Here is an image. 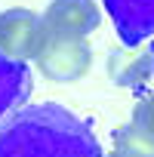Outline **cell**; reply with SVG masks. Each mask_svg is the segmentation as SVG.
<instances>
[{
  "mask_svg": "<svg viewBox=\"0 0 154 157\" xmlns=\"http://www.w3.org/2000/svg\"><path fill=\"white\" fill-rule=\"evenodd\" d=\"M0 157H105L96 132L74 111L40 102L0 123Z\"/></svg>",
  "mask_w": 154,
  "mask_h": 157,
  "instance_id": "cell-1",
  "label": "cell"
},
{
  "mask_svg": "<svg viewBox=\"0 0 154 157\" xmlns=\"http://www.w3.org/2000/svg\"><path fill=\"white\" fill-rule=\"evenodd\" d=\"M34 65L52 83H74L90 71L93 49H90L87 37H59V34L43 31L40 46L34 52Z\"/></svg>",
  "mask_w": 154,
  "mask_h": 157,
  "instance_id": "cell-2",
  "label": "cell"
},
{
  "mask_svg": "<svg viewBox=\"0 0 154 157\" xmlns=\"http://www.w3.org/2000/svg\"><path fill=\"white\" fill-rule=\"evenodd\" d=\"M43 31L46 34H59V37H90L99 22L102 13L93 0H49V6L40 16Z\"/></svg>",
  "mask_w": 154,
  "mask_h": 157,
  "instance_id": "cell-3",
  "label": "cell"
},
{
  "mask_svg": "<svg viewBox=\"0 0 154 157\" xmlns=\"http://www.w3.org/2000/svg\"><path fill=\"white\" fill-rule=\"evenodd\" d=\"M43 37V22L31 10H6L0 13V52L13 59H34Z\"/></svg>",
  "mask_w": 154,
  "mask_h": 157,
  "instance_id": "cell-4",
  "label": "cell"
},
{
  "mask_svg": "<svg viewBox=\"0 0 154 157\" xmlns=\"http://www.w3.org/2000/svg\"><path fill=\"white\" fill-rule=\"evenodd\" d=\"M123 46H142L154 37V0H102Z\"/></svg>",
  "mask_w": 154,
  "mask_h": 157,
  "instance_id": "cell-5",
  "label": "cell"
},
{
  "mask_svg": "<svg viewBox=\"0 0 154 157\" xmlns=\"http://www.w3.org/2000/svg\"><path fill=\"white\" fill-rule=\"evenodd\" d=\"M31 90L34 80H31L28 62L0 52V123L31 99Z\"/></svg>",
  "mask_w": 154,
  "mask_h": 157,
  "instance_id": "cell-6",
  "label": "cell"
},
{
  "mask_svg": "<svg viewBox=\"0 0 154 157\" xmlns=\"http://www.w3.org/2000/svg\"><path fill=\"white\" fill-rule=\"evenodd\" d=\"M154 71L151 62V46L139 49V46H123L111 56V80L120 86H142L148 83V77Z\"/></svg>",
  "mask_w": 154,
  "mask_h": 157,
  "instance_id": "cell-7",
  "label": "cell"
},
{
  "mask_svg": "<svg viewBox=\"0 0 154 157\" xmlns=\"http://www.w3.org/2000/svg\"><path fill=\"white\" fill-rule=\"evenodd\" d=\"M114 151L126 157H154V136L139 123H123L114 129Z\"/></svg>",
  "mask_w": 154,
  "mask_h": 157,
  "instance_id": "cell-8",
  "label": "cell"
},
{
  "mask_svg": "<svg viewBox=\"0 0 154 157\" xmlns=\"http://www.w3.org/2000/svg\"><path fill=\"white\" fill-rule=\"evenodd\" d=\"M133 123H139L142 129H148L154 136V93H145L136 108H133Z\"/></svg>",
  "mask_w": 154,
  "mask_h": 157,
  "instance_id": "cell-9",
  "label": "cell"
},
{
  "mask_svg": "<svg viewBox=\"0 0 154 157\" xmlns=\"http://www.w3.org/2000/svg\"><path fill=\"white\" fill-rule=\"evenodd\" d=\"M108 157H126V154H120V151H111V154H108Z\"/></svg>",
  "mask_w": 154,
  "mask_h": 157,
  "instance_id": "cell-10",
  "label": "cell"
},
{
  "mask_svg": "<svg viewBox=\"0 0 154 157\" xmlns=\"http://www.w3.org/2000/svg\"><path fill=\"white\" fill-rule=\"evenodd\" d=\"M151 62H154V40H151Z\"/></svg>",
  "mask_w": 154,
  "mask_h": 157,
  "instance_id": "cell-11",
  "label": "cell"
}]
</instances>
